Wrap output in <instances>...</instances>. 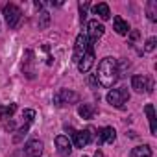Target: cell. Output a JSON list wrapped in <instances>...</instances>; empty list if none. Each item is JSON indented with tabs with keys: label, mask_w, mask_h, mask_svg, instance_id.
<instances>
[{
	"label": "cell",
	"mask_w": 157,
	"mask_h": 157,
	"mask_svg": "<svg viewBox=\"0 0 157 157\" xmlns=\"http://www.w3.org/2000/svg\"><path fill=\"white\" fill-rule=\"evenodd\" d=\"M120 78L118 74V63L113 57H104L98 63V70H96V80L102 87L109 89L117 83V80Z\"/></svg>",
	"instance_id": "obj_1"
},
{
	"label": "cell",
	"mask_w": 157,
	"mask_h": 157,
	"mask_svg": "<svg viewBox=\"0 0 157 157\" xmlns=\"http://www.w3.org/2000/svg\"><path fill=\"white\" fill-rule=\"evenodd\" d=\"M91 50H94V44L89 41L87 33H80L76 37V44H74V61H76V65L80 63Z\"/></svg>",
	"instance_id": "obj_2"
},
{
	"label": "cell",
	"mask_w": 157,
	"mask_h": 157,
	"mask_svg": "<svg viewBox=\"0 0 157 157\" xmlns=\"http://www.w3.org/2000/svg\"><path fill=\"white\" fill-rule=\"evenodd\" d=\"M72 139H74V146L76 148H85L87 144H91L96 137V129L93 126H89L87 129H82V131H72L70 133Z\"/></svg>",
	"instance_id": "obj_3"
},
{
	"label": "cell",
	"mask_w": 157,
	"mask_h": 157,
	"mask_svg": "<svg viewBox=\"0 0 157 157\" xmlns=\"http://www.w3.org/2000/svg\"><path fill=\"white\" fill-rule=\"evenodd\" d=\"M80 100V94L70 91V89H59L56 94H54V105L57 107H65V105H72V104H78Z\"/></svg>",
	"instance_id": "obj_4"
},
{
	"label": "cell",
	"mask_w": 157,
	"mask_h": 157,
	"mask_svg": "<svg viewBox=\"0 0 157 157\" xmlns=\"http://www.w3.org/2000/svg\"><path fill=\"white\" fill-rule=\"evenodd\" d=\"M107 102L113 105V107H124V104L129 100V91L128 87H120V89H113L107 93Z\"/></svg>",
	"instance_id": "obj_5"
},
{
	"label": "cell",
	"mask_w": 157,
	"mask_h": 157,
	"mask_svg": "<svg viewBox=\"0 0 157 157\" xmlns=\"http://www.w3.org/2000/svg\"><path fill=\"white\" fill-rule=\"evenodd\" d=\"M21 17H22V11H21L19 6H15V4H6L4 6V19H6V22L11 30L19 26Z\"/></svg>",
	"instance_id": "obj_6"
},
{
	"label": "cell",
	"mask_w": 157,
	"mask_h": 157,
	"mask_svg": "<svg viewBox=\"0 0 157 157\" xmlns=\"http://www.w3.org/2000/svg\"><path fill=\"white\" fill-rule=\"evenodd\" d=\"M131 89L137 91V93H151L153 82H151V78H148V76L137 74V76H131Z\"/></svg>",
	"instance_id": "obj_7"
},
{
	"label": "cell",
	"mask_w": 157,
	"mask_h": 157,
	"mask_svg": "<svg viewBox=\"0 0 157 157\" xmlns=\"http://www.w3.org/2000/svg\"><path fill=\"white\" fill-rule=\"evenodd\" d=\"M104 32H105L104 24H102V22H98L96 19L87 22V37H89V41H91L93 44H94L102 35H104Z\"/></svg>",
	"instance_id": "obj_8"
},
{
	"label": "cell",
	"mask_w": 157,
	"mask_h": 157,
	"mask_svg": "<svg viewBox=\"0 0 157 157\" xmlns=\"http://www.w3.org/2000/svg\"><path fill=\"white\" fill-rule=\"evenodd\" d=\"M24 61H22V72L26 74V78L33 80L35 78V54L32 50H26L24 52Z\"/></svg>",
	"instance_id": "obj_9"
},
{
	"label": "cell",
	"mask_w": 157,
	"mask_h": 157,
	"mask_svg": "<svg viewBox=\"0 0 157 157\" xmlns=\"http://www.w3.org/2000/svg\"><path fill=\"white\" fill-rule=\"evenodd\" d=\"M115 139H117V131H115L111 126H105V128H102V129L98 131L96 142H98V146H102V144H113Z\"/></svg>",
	"instance_id": "obj_10"
},
{
	"label": "cell",
	"mask_w": 157,
	"mask_h": 157,
	"mask_svg": "<svg viewBox=\"0 0 157 157\" xmlns=\"http://www.w3.org/2000/svg\"><path fill=\"white\" fill-rule=\"evenodd\" d=\"M56 148H57V153L61 157H70V153H72V144H70L68 137H65V135L56 137Z\"/></svg>",
	"instance_id": "obj_11"
},
{
	"label": "cell",
	"mask_w": 157,
	"mask_h": 157,
	"mask_svg": "<svg viewBox=\"0 0 157 157\" xmlns=\"http://www.w3.org/2000/svg\"><path fill=\"white\" fill-rule=\"evenodd\" d=\"M24 155L26 157H41L43 155V142L33 139V140H28L26 146H24Z\"/></svg>",
	"instance_id": "obj_12"
},
{
	"label": "cell",
	"mask_w": 157,
	"mask_h": 157,
	"mask_svg": "<svg viewBox=\"0 0 157 157\" xmlns=\"http://www.w3.org/2000/svg\"><path fill=\"white\" fill-rule=\"evenodd\" d=\"M94 113H96V105L94 104H82L80 107H78V115H80L82 118H85V120L94 118Z\"/></svg>",
	"instance_id": "obj_13"
},
{
	"label": "cell",
	"mask_w": 157,
	"mask_h": 157,
	"mask_svg": "<svg viewBox=\"0 0 157 157\" xmlns=\"http://www.w3.org/2000/svg\"><path fill=\"white\" fill-rule=\"evenodd\" d=\"M94 65V50H91L80 63H78V68H80V72L82 74H85V72H89L91 70V67Z\"/></svg>",
	"instance_id": "obj_14"
},
{
	"label": "cell",
	"mask_w": 157,
	"mask_h": 157,
	"mask_svg": "<svg viewBox=\"0 0 157 157\" xmlns=\"http://www.w3.org/2000/svg\"><path fill=\"white\" fill-rule=\"evenodd\" d=\"M93 13H94V15H98L102 21H109V19H111V11H109V6H107L105 2H100V4L93 6Z\"/></svg>",
	"instance_id": "obj_15"
},
{
	"label": "cell",
	"mask_w": 157,
	"mask_h": 157,
	"mask_svg": "<svg viewBox=\"0 0 157 157\" xmlns=\"http://www.w3.org/2000/svg\"><path fill=\"white\" fill-rule=\"evenodd\" d=\"M113 24H115V32H117L118 35H128V33H129V24H128L122 17L117 15V17L113 19Z\"/></svg>",
	"instance_id": "obj_16"
},
{
	"label": "cell",
	"mask_w": 157,
	"mask_h": 157,
	"mask_svg": "<svg viewBox=\"0 0 157 157\" xmlns=\"http://www.w3.org/2000/svg\"><path fill=\"white\" fill-rule=\"evenodd\" d=\"M144 111H146L148 120H150V131H151V135H157V126H155V109H153V105H151V104H146Z\"/></svg>",
	"instance_id": "obj_17"
},
{
	"label": "cell",
	"mask_w": 157,
	"mask_h": 157,
	"mask_svg": "<svg viewBox=\"0 0 157 157\" xmlns=\"http://www.w3.org/2000/svg\"><path fill=\"white\" fill-rule=\"evenodd\" d=\"M129 155H131V157H151V148L146 146V144H142V146H135V148L131 150Z\"/></svg>",
	"instance_id": "obj_18"
},
{
	"label": "cell",
	"mask_w": 157,
	"mask_h": 157,
	"mask_svg": "<svg viewBox=\"0 0 157 157\" xmlns=\"http://www.w3.org/2000/svg\"><path fill=\"white\" fill-rule=\"evenodd\" d=\"M146 15H148V19L151 22L157 21V2L155 0H150V2L146 4Z\"/></svg>",
	"instance_id": "obj_19"
},
{
	"label": "cell",
	"mask_w": 157,
	"mask_h": 157,
	"mask_svg": "<svg viewBox=\"0 0 157 157\" xmlns=\"http://www.w3.org/2000/svg\"><path fill=\"white\" fill-rule=\"evenodd\" d=\"M15 111H17V105H15V104H10V105H6V107L0 105V120H4V118L11 117Z\"/></svg>",
	"instance_id": "obj_20"
},
{
	"label": "cell",
	"mask_w": 157,
	"mask_h": 157,
	"mask_svg": "<svg viewBox=\"0 0 157 157\" xmlns=\"http://www.w3.org/2000/svg\"><path fill=\"white\" fill-rule=\"evenodd\" d=\"M89 2H80V21L82 22H85V19H87V10H89Z\"/></svg>",
	"instance_id": "obj_21"
},
{
	"label": "cell",
	"mask_w": 157,
	"mask_h": 157,
	"mask_svg": "<svg viewBox=\"0 0 157 157\" xmlns=\"http://www.w3.org/2000/svg\"><path fill=\"white\" fill-rule=\"evenodd\" d=\"M22 118H24V120H26V124L30 126V124L33 122V118H35V111H33V109H26V111L22 113Z\"/></svg>",
	"instance_id": "obj_22"
},
{
	"label": "cell",
	"mask_w": 157,
	"mask_h": 157,
	"mask_svg": "<svg viewBox=\"0 0 157 157\" xmlns=\"http://www.w3.org/2000/svg\"><path fill=\"white\" fill-rule=\"evenodd\" d=\"M155 43H157V39L155 37H150L146 41V44H144V52H153L155 50Z\"/></svg>",
	"instance_id": "obj_23"
},
{
	"label": "cell",
	"mask_w": 157,
	"mask_h": 157,
	"mask_svg": "<svg viewBox=\"0 0 157 157\" xmlns=\"http://www.w3.org/2000/svg\"><path fill=\"white\" fill-rule=\"evenodd\" d=\"M39 15H41V22H39V26H41V28H46L48 22H50V15H48L46 11H41Z\"/></svg>",
	"instance_id": "obj_24"
},
{
	"label": "cell",
	"mask_w": 157,
	"mask_h": 157,
	"mask_svg": "<svg viewBox=\"0 0 157 157\" xmlns=\"http://www.w3.org/2000/svg\"><path fill=\"white\" fill-rule=\"evenodd\" d=\"M139 35H140V33H139L137 30H129V37H128V39H129V43H135V41L139 39Z\"/></svg>",
	"instance_id": "obj_25"
},
{
	"label": "cell",
	"mask_w": 157,
	"mask_h": 157,
	"mask_svg": "<svg viewBox=\"0 0 157 157\" xmlns=\"http://www.w3.org/2000/svg\"><path fill=\"white\" fill-rule=\"evenodd\" d=\"M94 157H104V155H102V151H100V150H96V153H94Z\"/></svg>",
	"instance_id": "obj_26"
},
{
	"label": "cell",
	"mask_w": 157,
	"mask_h": 157,
	"mask_svg": "<svg viewBox=\"0 0 157 157\" xmlns=\"http://www.w3.org/2000/svg\"><path fill=\"white\" fill-rule=\"evenodd\" d=\"M83 157H85V155H83Z\"/></svg>",
	"instance_id": "obj_27"
}]
</instances>
